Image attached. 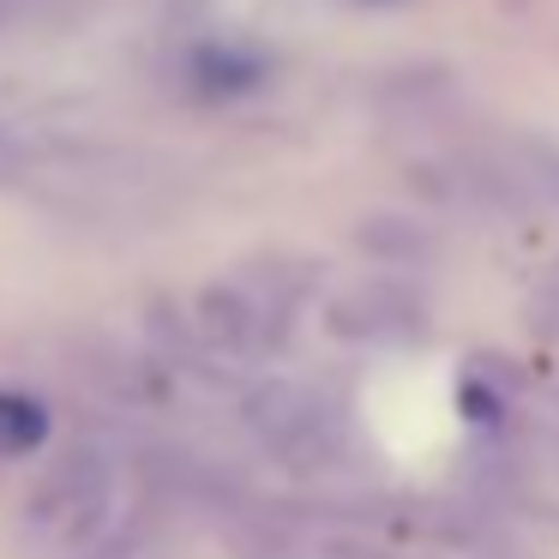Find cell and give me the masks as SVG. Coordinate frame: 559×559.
Returning a JSON list of instances; mask_svg holds the SVG:
<instances>
[{
    "label": "cell",
    "instance_id": "cell-1",
    "mask_svg": "<svg viewBox=\"0 0 559 559\" xmlns=\"http://www.w3.org/2000/svg\"><path fill=\"white\" fill-rule=\"evenodd\" d=\"M109 511H115V463L97 445H73L37 481V493L25 506V530L49 554H85V547L103 542Z\"/></svg>",
    "mask_w": 559,
    "mask_h": 559
},
{
    "label": "cell",
    "instance_id": "cell-2",
    "mask_svg": "<svg viewBox=\"0 0 559 559\" xmlns=\"http://www.w3.org/2000/svg\"><path fill=\"white\" fill-rule=\"evenodd\" d=\"M247 427H253L271 457H283L289 469H325L343 445L331 403L307 385H283V379H265V385L247 391Z\"/></svg>",
    "mask_w": 559,
    "mask_h": 559
},
{
    "label": "cell",
    "instance_id": "cell-3",
    "mask_svg": "<svg viewBox=\"0 0 559 559\" xmlns=\"http://www.w3.org/2000/svg\"><path fill=\"white\" fill-rule=\"evenodd\" d=\"M283 331V301H271L259 283H217L193 301V337L205 349L247 361V355H265Z\"/></svg>",
    "mask_w": 559,
    "mask_h": 559
},
{
    "label": "cell",
    "instance_id": "cell-4",
    "mask_svg": "<svg viewBox=\"0 0 559 559\" xmlns=\"http://www.w3.org/2000/svg\"><path fill=\"white\" fill-rule=\"evenodd\" d=\"M415 313L421 307L409 301L403 289H355L337 301V313H331V325L343 331V337H373V343H391V337H409L415 331Z\"/></svg>",
    "mask_w": 559,
    "mask_h": 559
},
{
    "label": "cell",
    "instance_id": "cell-5",
    "mask_svg": "<svg viewBox=\"0 0 559 559\" xmlns=\"http://www.w3.org/2000/svg\"><path fill=\"white\" fill-rule=\"evenodd\" d=\"M49 439V409L37 397H19V391H0V451H37Z\"/></svg>",
    "mask_w": 559,
    "mask_h": 559
},
{
    "label": "cell",
    "instance_id": "cell-6",
    "mask_svg": "<svg viewBox=\"0 0 559 559\" xmlns=\"http://www.w3.org/2000/svg\"><path fill=\"white\" fill-rule=\"evenodd\" d=\"M361 241L373 247V253H385V259H421V253H427V235H415L403 217H397V229H379V223H367Z\"/></svg>",
    "mask_w": 559,
    "mask_h": 559
}]
</instances>
